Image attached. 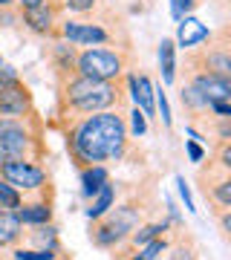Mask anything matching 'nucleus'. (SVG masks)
Returning <instances> with one entry per match:
<instances>
[{
  "label": "nucleus",
  "mask_w": 231,
  "mask_h": 260,
  "mask_svg": "<svg viewBox=\"0 0 231 260\" xmlns=\"http://www.w3.org/2000/svg\"><path fill=\"white\" fill-rule=\"evenodd\" d=\"M64 127L67 153L75 168L104 165V162H121L127 156L130 136L121 110H102L90 116H73Z\"/></svg>",
  "instance_id": "f257e3e1"
},
{
  "label": "nucleus",
  "mask_w": 231,
  "mask_h": 260,
  "mask_svg": "<svg viewBox=\"0 0 231 260\" xmlns=\"http://www.w3.org/2000/svg\"><path fill=\"white\" fill-rule=\"evenodd\" d=\"M124 104V84L121 81H95L73 73L58 78V116H90L102 110H119Z\"/></svg>",
  "instance_id": "f03ea898"
},
{
  "label": "nucleus",
  "mask_w": 231,
  "mask_h": 260,
  "mask_svg": "<svg viewBox=\"0 0 231 260\" xmlns=\"http://www.w3.org/2000/svg\"><path fill=\"white\" fill-rule=\"evenodd\" d=\"M127 70V55L113 47H84L75 55V73L95 81H121Z\"/></svg>",
  "instance_id": "7ed1b4c3"
},
{
  "label": "nucleus",
  "mask_w": 231,
  "mask_h": 260,
  "mask_svg": "<svg viewBox=\"0 0 231 260\" xmlns=\"http://www.w3.org/2000/svg\"><path fill=\"white\" fill-rule=\"evenodd\" d=\"M92 223L95 225H92V232H90V240L95 243L98 249H116V246H121V243L130 237V232L142 223V217H139V211L133 205H121V208L113 205L104 217L92 220Z\"/></svg>",
  "instance_id": "20e7f679"
},
{
  "label": "nucleus",
  "mask_w": 231,
  "mask_h": 260,
  "mask_svg": "<svg viewBox=\"0 0 231 260\" xmlns=\"http://www.w3.org/2000/svg\"><path fill=\"white\" fill-rule=\"evenodd\" d=\"M0 179H6L12 188H18L20 194H44L49 188V174L46 168L35 159H12L0 165Z\"/></svg>",
  "instance_id": "39448f33"
},
{
  "label": "nucleus",
  "mask_w": 231,
  "mask_h": 260,
  "mask_svg": "<svg viewBox=\"0 0 231 260\" xmlns=\"http://www.w3.org/2000/svg\"><path fill=\"white\" fill-rule=\"evenodd\" d=\"M191 70H203V73H214V75H225L231 78V49H228V29H222L217 38H208V47H196L191 49L188 58Z\"/></svg>",
  "instance_id": "423d86ee"
},
{
  "label": "nucleus",
  "mask_w": 231,
  "mask_h": 260,
  "mask_svg": "<svg viewBox=\"0 0 231 260\" xmlns=\"http://www.w3.org/2000/svg\"><path fill=\"white\" fill-rule=\"evenodd\" d=\"M61 41L73 44V47H104L110 44L113 35L102 23H92V20H81V18H67L58 20V35Z\"/></svg>",
  "instance_id": "0eeeda50"
},
{
  "label": "nucleus",
  "mask_w": 231,
  "mask_h": 260,
  "mask_svg": "<svg viewBox=\"0 0 231 260\" xmlns=\"http://www.w3.org/2000/svg\"><path fill=\"white\" fill-rule=\"evenodd\" d=\"M61 0H46L35 9H23L20 12V23L38 38H55L58 35V20H61Z\"/></svg>",
  "instance_id": "6e6552de"
},
{
  "label": "nucleus",
  "mask_w": 231,
  "mask_h": 260,
  "mask_svg": "<svg viewBox=\"0 0 231 260\" xmlns=\"http://www.w3.org/2000/svg\"><path fill=\"white\" fill-rule=\"evenodd\" d=\"M0 116H9V119H29V116H35L32 93H29V87L20 78L0 87Z\"/></svg>",
  "instance_id": "1a4fd4ad"
},
{
  "label": "nucleus",
  "mask_w": 231,
  "mask_h": 260,
  "mask_svg": "<svg viewBox=\"0 0 231 260\" xmlns=\"http://www.w3.org/2000/svg\"><path fill=\"white\" fill-rule=\"evenodd\" d=\"M153 87L156 84L150 81L148 73H139V70H130L127 75H124V90H127L130 102H133V107H139V110L150 119H156V104H153Z\"/></svg>",
  "instance_id": "9d476101"
},
{
  "label": "nucleus",
  "mask_w": 231,
  "mask_h": 260,
  "mask_svg": "<svg viewBox=\"0 0 231 260\" xmlns=\"http://www.w3.org/2000/svg\"><path fill=\"white\" fill-rule=\"evenodd\" d=\"M200 90L205 102H231V78L225 75H214V73H203V70H188V78Z\"/></svg>",
  "instance_id": "9b49d317"
},
{
  "label": "nucleus",
  "mask_w": 231,
  "mask_h": 260,
  "mask_svg": "<svg viewBox=\"0 0 231 260\" xmlns=\"http://www.w3.org/2000/svg\"><path fill=\"white\" fill-rule=\"evenodd\" d=\"M211 35H214V32L205 26L200 18H194V15H185L182 20H176V38H174V44H176V49L191 52V49H196L200 44H205Z\"/></svg>",
  "instance_id": "f8f14e48"
},
{
  "label": "nucleus",
  "mask_w": 231,
  "mask_h": 260,
  "mask_svg": "<svg viewBox=\"0 0 231 260\" xmlns=\"http://www.w3.org/2000/svg\"><path fill=\"white\" fill-rule=\"evenodd\" d=\"M12 214L20 220L23 229H29V225H44V223H52V203L49 200H23Z\"/></svg>",
  "instance_id": "ddd939ff"
},
{
  "label": "nucleus",
  "mask_w": 231,
  "mask_h": 260,
  "mask_svg": "<svg viewBox=\"0 0 231 260\" xmlns=\"http://www.w3.org/2000/svg\"><path fill=\"white\" fill-rule=\"evenodd\" d=\"M23 246L29 249H46V251H58L61 254V240H58V229L52 223H44V225H29V232H23Z\"/></svg>",
  "instance_id": "4468645a"
},
{
  "label": "nucleus",
  "mask_w": 231,
  "mask_h": 260,
  "mask_svg": "<svg viewBox=\"0 0 231 260\" xmlns=\"http://www.w3.org/2000/svg\"><path fill=\"white\" fill-rule=\"evenodd\" d=\"M75 55H78V47L67 44V41H61V38L49 47V61H52V67H55L58 78H67V75L75 73Z\"/></svg>",
  "instance_id": "2eb2a0df"
},
{
  "label": "nucleus",
  "mask_w": 231,
  "mask_h": 260,
  "mask_svg": "<svg viewBox=\"0 0 231 260\" xmlns=\"http://www.w3.org/2000/svg\"><path fill=\"white\" fill-rule=\"evenodd\" d=\"M203 182H205L203 185L205 200H211L217 211H228L231 208V179H228V174H222L217 182H208V179H203Z\"/></svg>",
  "instance_id": "dca6fc26"
},
{
  "label": "nucleus",
  "mask_w": 231,
  "mask_h": 260,
  "mask_svg": "<svg viewBox=\"0 0 231 260\" xmlns=\"http://www.w3.org/2000/svg\"><path fill=\"white\" fill-rule=\"evenodd\" d=\"M81 171V197L84 200H92L98 194V188L110 179V171L107 165H87V168H78Z\"/></svg>",
  "instance_id": "f3484780"
},
{
  "label": "nucleus",
  "mask_w": 231,
  "mask_h": 260,
  "mask_svg": "<svg viewBox=\"0 0 231 260\" xmlns=\"http://www.w3.org/2000/svg\"><path fill=\"white\" fill-rule=\"evenodd\" d=\"M159 73H162V84L171 87L176 81V44L174 38H162L159 41Z\"/></svg>",
  "instance_id": "a211bd4d"
},
{
  "label": "nucleus",
  "mask_w": 231,
  "mask_h": 260,
  "mask_svg": "<svg viewBox=\"0 0 231 260\" xmlns=\"http://www.w3.org/2000/svg\"><path fill=\"white\" fill-rule=\"evenodd\" d=\"M20 240H23V225H20V220L12 211H3L0 214V251L20 246Z\"/></svg>",
  "instance_id": "6ab92c4d"
},
{
  "label": "nucleus",
  "mask_w": 231,
  "mask_h": 260,
  "mask_svg": "<svg viewBox=\"0 0 231 260\" xmlns=\"http://www.w3.org/2000/svg\"><path fill=\"white\" fill-rule=\"evenodd\" d=\"M113 205H116V185L107 179V182L98 188V194L90 200V205H87L84 214H87V220H98V217H104V214L110 211Z\"/></svg>",
  "instance_id": "aec40b11"
},
{
  "label": "nucleus",
  "mask_w": 231,
  "mask_h": 260,
  "mask_svg": "<svg viewBox=\"0 0 231 260\" xmlns=\"http://www.w3.org/2000/svg\"><path fill=\"white\" fill-rule=\"evenodd\" d=\"M171 220H159V223H139L133 232H130V246L133 249H139V246H145V243H150V240H156V237H162V234H168L171 232Z\"/></svg>",
  "instance_id": "412c9836"
},
{
  "label": "nucleus",
  "mask_w": 231,
  "mask_h": 260,
  "mask_svg": "<svg viewBox=\"0 0 231 260\" xmlns=\"http://www.w3.org/2000/svg\"><path fill=\"white\" fill-rule=\"evenodd\" d=\"M168 246H171V237H168V234H162V237H156V240L139 246L133 254H124L121 260H162V254L168 251Z\"/></svg>",
  "instance_id": "4be33fe9"
},
{
  "label": "nucleus",
  "mask_w": 231,
  "mask_h": 260,
  "mask_svg": "<svg viewBox=\"0 0 231 260\" xmlns=\"http://www.w3.org/2000/svg\"><path fill=\"white\" fill-rule=\"evenodd\" d=\"M165 260H200L194 240H191L188 234H185V237L171 240V246H168V251H165Z\"/></svg>",
  "instance_id": "5701e85b"
},
{
  "label": "nucleus",
  "mask_w": 231,
  "mask_h": 260,
  "mask_svg": "<svg viewBox=\"0 0 231 260\" xmlns=\"http://www.w3.org/2000/svg\"><path fill=\"white\" fill-rule=\"evenodd\" d=\"M179 102H182V107L188 113H208V102L200 95V90H196L191 81H185L182 87H179Z\"/></svg>",
  "instance_id": "b1692460"
},
{
  "label": "nucleus",
  "mask_w": 231,
  "mask_h": 260,
  "mask_svg": "<svg viewBox=\"0 0 231 260\" xmlns=\"http://www.w3.org/2000/svg\"><path fill=\"white\" fill-rule=\"evenodd\" d=\"M124 124H127L130 139H142V136L148 133V116L139 110V107H130V113L124 116Z\"/></svg>",
  "instance_id": "393cba45"
},
{
  "label": "nucleus",
  "mask_w": 231,
  "mask_h": 260,
  "mask_svg": "<svg viewBox=\"0 0 231 260\" xmlns=\"http://www.w3.org/2000/svg\"><path fill=\"white\" fill-rule=\"evenodd\" d=\"M153 104H156V119L171 130L174 127V113H171V102H168V93L162 90V84L153 87Z\"/></svg>",
  "instance_id": "a878e982"
},
{
  "label": "nucleus",
  "mask_w": 231,
  "mask_h": 260,
  "mask_svg": "<svg viewBox=\"0 0 231 260\" xmlns=\"http://www.w3.org/2000/svg\"><path fill=\"white\" fill-rule=\"evenodd\" d=\"M20 203H23V194H20L18 188H12L6 179H0V208L3 211H15Z\"/></svg>",
  "instance_id": "bb28decb"
},
{
  "label": "nucleus",
  "mask_w": 231,
  "mask_h": 260,
  "mask_svg": "<svg viewBox=\"0 0 231 260\" xmlns=\"http://www.w3.org/2000/svg\"><path fill=\"white\" fill-rule=\"evenodd\" d=\"M64 254V251H61ZM58 257V251H46V249H29V246H15L12 249V260H52Z\"/></svg>",
  "instance_id": "cd10ccee"
},
{
  "label": "nucleus",
  "mask_w": 231,
  "mask_h": 260,
  "mask_svg": "<svg viewBox=\"0 0 231 260\" xmlns=\"http://www.w3.org/2000/svg\"><path fill=\"white\" fill-rule=\"evenodd\" d=\"M61 6H64V12H70V15H90V12L98 6V0H61Z\"/></svg>",
  "instance_id": "c85d7f7f"
},
{
  "label": "nucleus",
  "mask_w": 231,
  "mask_h": 260,
  "mask_svg": "<svg viewBox=\"0 0 231 260\" xmlns=\"http://www.w3.org/2000/svg\"><path fill=\"white\" fill-rule=\"evenodd\" d=\"M176 191H179V197H182L185 208H188L191 214H196V203H194V194H191V185L185 182L182 174H176Z\"/></svg>",
  "instance_id": "c756f323"
},
{
  "label": "nucleus",
  "mask_w": 231,
  "mask_h": 260,
  "mask_svg": "<svg viewBox=\"0 0 231 260\" xmlns=\"http://www.w3.org/2000/svg\"><path fill=\"white\" fill-rule=\"evenodd\" d=\"M196 6V0H171V18L174 20H182L185 15H191Z\"/></svg>",
  "instance_id": "7c9ffc66"
},
{
  "label": "nucleus",
  "mask_w": 231,
  "mask_h": 260,
  "mask_svg": "<svg viewBox=\"0 0 231 260\" xmlns=\"http://www.w3.org/2000/svg\"><path fill=\"white\" fill-rule=\"evenodd\" d=\"M185 153H188V159H191L194 165H200V162L205 159V148L194 139H185Z\"/></svg>",
  "instance_id": "2f4dec72"
},
{
  "label": "nucleus",
  "mask_w": 231,
  "mask_h": 260,
  "mask_svg": "<svg viewBox=\"0 0 231 260\" xmlns=\"http://www.w3.org/2000/svg\"><path fill=\"white\" fill-rule=\"evenodd\" d=\"M208 113H214L217 119H231V102H211Z\"/></svg>",
  "instance_id": "473e14b6"
},
{
  "label": "nucleus",
  "mask_w": 231,
  "mask_h": 260,
  "mask_svg": "<svg viewBox=\"0 0 231 260\" xmlns=\"http://www.w3.org/2000/svg\"><path fill=\"white\" fill-rule=\"evenodd\" d=\"M15 23H20V12L18 9H0V26L9 29V26H15Z\"/></svg>",
  "instance_id": "72a5a7b5"
},
{
  "label": "nucleus",
  "mask_w": 231,
  "mask_h": 260,
  "mask_svg": "<svg viewBox=\"0 0 231 260\" xmlns=\"http://www.w3.org/2000/svg\"><path fill=\"white\" fill-rule=\"evenodd\" d=\"M217 136H220V142H231V119H220V124H217Z\"/></svg>",
  "instance_id": "f704fd0d"
},
{
  "label": "nucleus",
  "mask_w": 231,
  "mask_h": 260,
  "mask_svg": "<svg viewBox=\"0 0 231 260\" xmlns=\"http://www.w3.org/2000/svg\"><path fill=\"white\" fill-rule=\"evenodd\" d=\"M41 3H46V0H15V9H18V12L35 9V6H41Z\"/></svg>",
  "instance_id": "c9c22d12"
},
{
  "label": "nucleus",
  "mask_w": 231,
  "mask_h": 260,
  "mask_svg": "<svg viewBox=\"0 0 231 260\" xmlns=\"http://www.w3.org/2000/svg\"><path fill=\"white\" fill-rule=\"evenodd\" d=\"M185 133H188V136H191L194 142H200V145H203V133H200L196 127H191V124H188V127H185Z\"/></svg>",
  "instance_id": "e433bc0d"
},
{
  "label": "nucleus",
  "mask_w": 231,
  "mask_h": 260,
  "mask_svg": "<svg viewBox=\"0 0 231 260\" xmlns=\"http://www.w3.org/2000/svg\"><path fill=\"white\" fill-rule=\"evenodd\" d=\"M0 9H15V0H0Z\"/></svg>",
  "instance_id": "4c0bfd02"
},
{
  "label": "nucleus",
  "mask_w": 231,
  "mask_h": 260,
  "mask_svg": "<svg viewBox=\"0 0 231 260\" xmlns=\"http://www.w3.org/2000/svg\"><path fill=\"white\" fill-rule=\"evenodd\" d=\"M52 260H67V257H52Z\"/></svg>",
  "instance_id": "58836bf2"
},
{
  "label": "nucleus",
  "mask_w": 231,
  "mask_h": 260,
  "mask_svg": "<svg viewBox=\"0 0 231 260\" xmlns=\"http://www.w3.org/2000/svg\"><path fill=\"white\" fill-rule=\"evenodd\" d=\"M0 67H3V58H0Z\"/></svg>",
  "instance_id": "ea45409f"
},
{
  "label": "nucleus",
  "mask_w": 231,
  "mask_h": 260,
  "mask_svg": "<svg viewBox=\"0 0 231 260\" xmlns=\"http://www.w3.org/2000/svg\"><path fill=\"white\" fill-rule=\"evenodd\" d=\"M0 214H3V208H0Z\"/></svg>",
  "instance_id": "a19ab883"
},
{
  "label": "nucleus",
  "mask_w": 231,
  "mask_h": 260,
  "mask_svg": "<svg viewBox=\"0 0 231 260\" xmlns=\"http://www.w3.org/2000/svg\"><path fill=\"white\" fill-rule=\"evenodd\" d=\"M0 260H3V257H0Z\"/></svg>",
  "instance_id": "79ce46f5"
}]
</instances>
